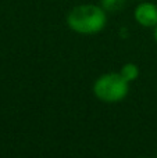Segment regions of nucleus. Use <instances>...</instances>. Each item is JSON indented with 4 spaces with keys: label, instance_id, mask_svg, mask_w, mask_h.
Wrapping results in <instances>:
<instances>
[{
    "label": "nucleus",
    "instance_id": "f257e3e1",
    "mask_svg": "<svg viewBox=\"0 0 157 158\" xmlns=\"http://www.w3.org/2000/svg\"><path fill=\"white\" fill-rule=\"evenodd\" d=\"M107 24L106 10L96 4H79L67 15L70 29L81 35H93L103 29Z\"/></svg>",
    "mask_w": 157,
    "mask_h": 158
},
{
    "label": "nucleus",
    "instance_id": "f03ea898",
    "mask_svg": "<svg viewBox=\"0 0 157 158\" xmlns=\"http://www.w3.org/2000/svg\"><path fill=\"white\" fill-rule=\"evenodd\" d=\"M129 92V82L120 72H108L99 77L93 83V93L103 103H118Z\"/></svg>",
    "mask_w": 157,
    "mask_h": 158
},
{
    "label": "nucleus",
    "instance_id": "7ed1b4c3",
    "mask_svg": "<svg viewBox=\"0 0 157 158\" xmlns=\"http://www.w3.org/2000/svg\"><path fill=\"white\" fill-rule=\"evenodd\" d=\"M135 21L139 25L146 28H152L157 25V6L153 3H141L135 8Z\"/></svg>",
    "mask_w": 157,
    "mask_h": 158
},
{
    "label": "nucleus",
    "instance_id": "20e7f679",
    "mask_svg": "<svg viewBox=\"0 0 157 158\" xmlns=\"http://www.w3.org/2000/svg\"><path fill=\"white\" fill-rule=\"evenodd\" d=\"M120 74L127 79L128 82H134V81H136L138 77H139V68H138L136 64L128 63V64H125V65H122Z\"/></svg>",
    "mask_w": 157,
    "mask_h": 158
},
{
    "label": "nucleus",
    "instance_id": "39448f33",
    "mask_svg": "<svg viewBox=\"0 0 157 158\" xmlns=\"http://www.w3.org/2000/svg\"><path fill=\"white\" fill-rule=\"evenodd\" d=\"M102 7L106 11H110V13H116V11L121 10L125 4V0H102Z\"/></svg>",
    "mask_w": 157,
    "mask_h": 158
},
{
    "label": "nucleus",
    "instance_id": "423d86ee",
    "mask_svg": "<svg viewBox=\"0 0 157 158\" xmlns=\"http://www.w3.org/2000/svg\"><path fill=\"white\" fill-rule=\"evenodd\" d=\"M155 40H156V43H157V25L155 27Z\"/></svg>",
    "mask_w": 157,
    "mask_h": 158
}]
</instances>
